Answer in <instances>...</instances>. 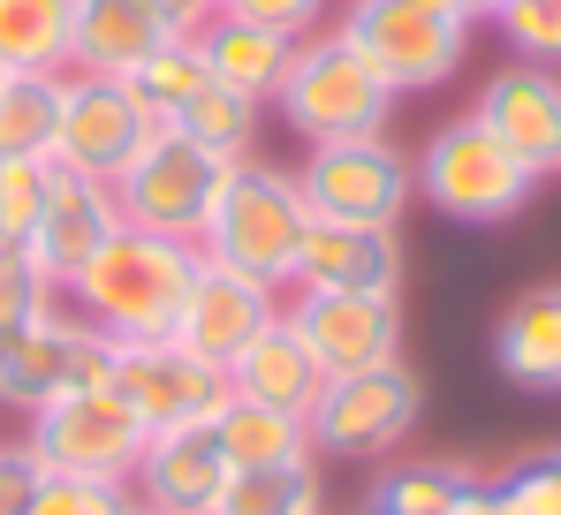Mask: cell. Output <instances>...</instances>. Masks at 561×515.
Masks as SVG:
<instances>
[{"instance_id": "1", "label": "cell", "mask_w": 561, "mask_h": 515, "mask_svg": "<svg viewBox=\"0 0 561 515\" xmlns=\"http://www.w3.org/2000/svg\"><path fill=\"white\" fill-rule=\"evenodd\" d=\"M197 243H175V236H152V228H114L106 251L69 281V311L92 319L106 342H175L190 304V281H197Z\"/></svg>"}, {"instance_id": "2", "label": "cell", "mask_w": 561, "mask_h": 515, "mask_svg": "<svg viewBox=\"0 0 561 515\" xmlns=\"http://www.w3.org/2000/svg\"><path fill=\"white\" fill-rule=\"evenodd\" d=\"M304 228H311V205L296 190V168H274V160L251 152V160H236L228 182H220V197H213V213L197 228V258L288 296Z\"/></svg>"}, {"instance_id": "3", "label": "cell", "mask_w": 561, "mask_h": 515, "mask_svg": "<svg viewBox=\"0 0 561 515\" xmlns=\"http://www.w3.org/2000/svg\"><path fill=\"white\" fill-rule=\"evenodd\" d=\"M410 168H417V197H425L440 220H456V228H508V220L539 197V174L524 168L478 114L440 122V129L410 152Z\"/></svg>"}, {"instance_id": "4", "label": "cell", "mask_w": 561, "mask_h": 515, "mask_svg": "<svg viewBox=\"0 0 561 515\" xmlns=\"http://www.w3.org/2000/svg\"><path fill=\"white\" fill-rule=\"evenodd\" d=\"M334 31L373 61L394 99L410 91H440L470 61V15L463 0H342Z\"/></svg>"}, {"instance_id": "5", "label": "cell", "mask_w": 561, "mask_h": 515, "mask_svg": "<svg viewBox=\"0 0 561 515\" xmlns=\"http://www.w3.org/2000/svg\"><path fill=\"white\" fill-rule=\"evenodd\" d=\"M274 106L304 145H334V137H379L387 114H394V91H387V77L327 23V31L296 38Z\"/></svg>"}, {"instance_id": "6", "label": "cell", "mask_w": 561, "mask_h": 515, "mask_svg": "<svg viewBox=\"0 0 561 515\" xmlns=\"http://www.w3.org/2000/svg\"><path fill=\"white\" fill-rule=\"evenodd\" d=\"M311 455H342V462H387L402 455L425 425V379L394 356L373 371H342L319 387V402L304 410Z\"/></svg>"}, {"instance_id": "7", "label": "cell", "mask_w": 561, "mask_h": 515, "mask_svg": "<svg viewBox=\"0 0 561 515\" xmlns=\"http://www.w3.org/2000/svg\"><path fill=\"white\" fill-rule=\"evenodd\" d=\"M296 190H304L311 220L402 228V213L417 205V168H410V152L387 129L379 137H334V145H304Z\"/></svg>"}, {"instance_id": "8", "label": "cell", "mask_w": 561, "mask_h": 515, "mask_svg": "<svg viewBox=\"0 0 561 515\" xmlns=\"http://www.w3.org/2000/svg\"><path fill=\"white\" fill-rule=\"evenodd\" d=\"M106 371H114V342L69 304H54L46 319L0 334V410L38 417L46 402H61L77 387H106Z\"/></svg>"}, {"instance_id": "9", "label": "cell", "mask_w": 561, "mask_h": 515, "mask_svg": "<svg viewBox=\"0 0 561 515\" xmlns=\"http://www.w3.org/2000/svg\"><path fill=\"white\" fill-rule=\"evenodd\" d=\"M236 160H213L205 145H190L183 129H152L145 152L114 174V197H122V220L129 228H152V236H175V243H197L220 182H228Z\"/></svg>"}, {"instance_id": "10", "label": "cell", "mask_w": 561, "mask_h": 515, "mask_svg": "<svg viewBox=\"0 0 561 515\" xmlns=\"http://www.w3.org/2000/svg\"><path fill=\"white\" fill-rule=\"evenodd\" d=\"M106 387L145 425V439L152 432H183V425H213L220 402H228V371H213L183 342H114Z\"/></svg>"}, {"instance_id": "11", "label": "cell", "mask_w": 561, "mask_h": 515, "mask_svg": "<svg viewBox=\"0 0 561 515\" xmlns=\"http://www.w3.org/2000/svg\"><path fill=\"white\" fill-rule=\"evenodd\" d=\"M23 439H31V455L46 462V470H61V478H122L129 485V470H137V455H145V425L114 402V387H77V394H61V402H46L38 417H23Z\"/></svg>"}, {"instance_id": "12", "label": "cell", "mask_w": 561, "mask_h": 515, "mask_svg": "<svg viewBox=\"0 0 561 515\" xmlns=\"http://www.w3.org/2000/svg\"><path fill=\"white\" fill-rule=\"evenodd\" d=\"M152 129H160V122H152V106L122 84V77H84V69H69V77H61L54 168H77V174L114 182V174L145 152V137H152Z\"/></svg>"}, {"instance_id": "13", "label": "cell", "mask_w": 561, "mask_h": 515, "mask_svg": "<svg viewBox=\"0 0 561 515\" xmlns=\"http://www.w3.org/2000/svg\"><path fill=\"white\" fill-rule=\"evenodd\" d=\"M280 319L296 327V342L311 348V364L327 379L342 371H373L402 356V296H327V288H288Z\"/></svg>"}, {"instance_id": "14", "label": "cell", "mask_w": 561, "mask_h": 515, "mask_svg": "<svg viewBox=\"0 0 561 515\" xmlns=\"http://www.w3.org/2000/svg\"><path fill=\"white\" fill-rule=\"evenodd\" d=\"M470 114L539 174V182L561 174V69H547V61H508V69H493V77L478 84Z\"/></svg>"}, {"instance_id": "15", "label": "cell", "mask_w": 561, "mask_h": 515, "mask_svg": "<svg viewBox=\"0 0 561 515\" xmlns=\"http://www.w3.org/2000/svg\"><path fill=\"white\" fill-rule=\"evenodd\" d=\"M236 462L228 447L213 439V425H183V432H152L137 470H129V501L168 515H220V493H228Z\"/></svg>"}, {"instance_id": "16", "label": "cell", "mask_w": 561, "mask_h": 515, "mask_svg": "<svg viewBox=\"0 0 561 515\" xmlns=\"http://www.w3.org/2000/svg\"><path fill=\"white\" fill-rule=\"evenodd\" d=\"M402 228H350V220H311L296 243L288 288H327V296H402Z\"/></svg>"}, {"instance_id": "17", "label": "cell", "mask_w": 561, "mask_h": 515, "mask_svg": "<svg viewBox=\"0 0 561 515\" xmlns=\"http://www.w3.org/2000/svg\"><path fill=\"white\" fill-rule=\"evenodd\" d=\"M274 319H280V288H259V281H243V273H228V265H197L175 342H183L190 356H205L213 371H228Z\"/></svg>"}, {"instance_id": "18", "label": "cell", "mask_w": 561, "mask_h": 515, "mask_svg": "<svg viewBox=\"0 0 561 515\" xmlns=\"http://www.w3.org/2000/svg\"><path fill=\"white\" fill-rule=\"evenodd\" d=\"M114 228H122L114 182L77 174V168H54V182H46V213H38V228H31V251H38V265L61 281V296H69V281L106 251Z\"/></svg>"}, {"instance_id": "19", "label": "cell", "mask_w": 561, "mask_h": 515, "mask_svg": "<svg viewBox=\"0 0 561 515\" xmlns=\"http://www.w3.org/2000/svg\"><path fill=\"white\" fill-rule=\"evenodd\" d=\"M493 371L524 394H561V281H539L501 304L493 319Z\"/></svg>"}, {"instance_id": "20", "label": "cell", "mask_w": 561, "mask_h": 515, "mask_svg": "<svg viewBox=\"0 0 561 515\" xmlns=\"http://www.w3.org/2000/svg\"><path fill=\"white\" fill-rule=\"evenodd\" d=\"M175 31L160 23L152 0H77V15H69V69H84V77H129Z\"/></svg>"}, {"instance_id": "21", "label": "cell", "mask_w": 561, "mask_h": 515, "mask_svg": "<svg viewBox=\"0 0 561 515\" xmlns=\"http://www.w3.org/2000/svg\"><path fill=\"white\" fill-rule=\"evenodd\" d=\"M190 46H197V61H205V77H213V84L243 91L251 106H274L280 77H288V54H296V38H288V31L236 23V15H213Z\"/></svg>"}, {"instance_id": "22", "label": "cell", "mask_w": 561, "mask_h": 515, "mask_svg": "<svg viewBox=\"0 0 561 515\" xmlns=\"http://www.w3.org/2000/svg\"><path fill=\"white\" fill-rule=\"evenodd\" d=\"M319 387H327V371L311 364V348L296 342V327H288V319H274L259 342L228 364V394L266 402V410H288V417H304V410L319 402Z\"/></svg>"}, {"instance_id": "23", "label": "cell", "mask_w": 561, "mask_h": 515, "mask_svg": "<svg viewBox=\"0 0 561 515\" xmlns=\"http://www.w3.org/2000/svg\"><path fill=\"white\" fill-rule=\"evenodd\" d=\"M470 478H478V462L463 455H387L365 493V515H440Z\"/></svg>"}, {"instance_id": "24", "label": "cell", "mask_w": 561, "mask_h": 515, "mask_svg": "<svg viewBox=\"0 0 561 515\" xmlns=\"http://www.w3.org/2000/svg\"><path fill=\"white\" fill-rule=\"evenodd\" d=\"M61 77H69V69H61ZM61 77H54V69H8V77H0V160H54Z\"/></svg>"}, {"instance_id": "25", "label": "cell", "mask_w": 561, "mask_h": 515, "mask_svg": "<svg viewBox=\"0 0 561 515\" xmlns=\"http://www.w3.org/2000/svg\"><path fill=\"white\" fill-rule=\"evenodd\" d=\"M213 439L228 447V462H236V470H266V462H304V455H311V425H304V417L266 410V402H243V394H228V402H220Z\"/></svg>"}, {"instance_id": "26", "label": "cell", "mask_w": 561, "mask_h": 515, "mask_svg": "<svg viewBox=\"0 0 561 515\" xmlns=\"http://www.w3.org/2000/svg\"><path fill=\"white\" fill-rule=\"evenodd\" d=\"M259 114H266V106H251L243 91H228V84L205 77L160 129H183L190 145H205L213 160H251V152H259Z\"/></svg>"}, {"instance_id": "27", "label": "cell", "mask_w": 561, "mask_h": 515, "mask_svg": "<svg viewBox=\"0 0 561 515\" xmlns=\"http://www.w3.org/2000/svg\"><path fill=\"white\" fill-rule=\"evenodd\" d=\"M220 515H327V485H319V455L304 462H266V470H236Z\"/></svg>"}, {"instance_id": "28", "label": "cell", "mask_w": 561, "mask_h": 515, "mask_svg": "<svg viewBox=\"0 0 561 515\" xmlns=\"http://www.w3.org/2000/svg\"><path fill=\"white\" fill-rule=\"evenodd\" d=\"M77 0H0V69H69Z\"/></svg>"}, {"instance_id": "29", "label": "cell", "mask_w": 561, "mask_h": 515, "mask_svg": "<svg viewBox=\"0 0 561 515\" xmlns=\"http://www.w3.org/2000/svg\"><path fill=\"white\" fill-rule=\"evenodd\" d=\"M122 84H129L137 99H145V106H152V122H168V114L183 106L190 91L205 84V61H197V46H190V38H168V46H152V54H145V61H137Z\"/></svg>"}, {"instance_id": "30", "label": "cell", "mask_w": 561, "mask_h": 515, "mask_svg": "<svg viewBox=\"0 0 561 515\" xmlns=\"http://www.w3.org/2000/svg\"><path fill=\"white\" fill-rule=\"evenodd\" d=\"M54 304H61V281L38 265V251L31 243H0V334L46 319Z\"/></svg>"}, {"instance_id": "31", "label": "cell", "mask_w": 561, "mask_h": 515, "mask_svg": "<svg viewBox=\"0 0 561 515\" xmlns=\"http://www.w3.org/2000/svg\"><path fill=\"white\" fill-rule=\"evenodd\" d=\"M46 182H54V160H0V243H31L46 213Z\"/></svg>"}, {"instance_id": "32", "label": "cell", "mask_w": 561, "mask_h": 515, "mask_svg": "<svg viewBox=\"0 0 561 515\" xmlns=\"http://www.w3.org/2000/svg\"><path fill=\"white\" fill-rule=\"evenodd\" d=\"M493 31L508 38L516 61H547V69H561V0H508V8L493 15Z\"/></svg>"}, {"instance_id": "33", "label": "cell", "mask_w": 561, "mask_h": 515, "mask_svg": "<svg viewBox=\"0 0 561 515\" xmlns=\"http://www.w3.org/2000/svg\"><path fill=\"white\" fill-rule=\"evenodd\" d=\"M493 493H501V508L508 515H561V455H524V462H508L501 478H493Z\"/></svg>"}, {"instance_id": "34", "label": "cell", "mask_w": 561, "mask_h": 515, "mask_svg": "<svg viewBox=\"0 0 561 515\" xmlns=\"http://www.w3.org/2000/svg\"><path fill=\"white\" fill-rule=\"evenodd\" d=\"M122 508H129L122 478H61V470H46V485L31 501V515H122Z\"/></svg>"}, {"instance_id": "35", "label": "cell", "mask_w": 561, "mask_h": 515, "mask_svg": "<svg viewBox=\"0 0 561 515\" xmlns=\"http://www.w3.org/2000/svg\"><path fill=\"white\" fill-rule=\"evenodd\" d=\"M220 15H236V23H266V31H288V38L327 31V0H220Z\"/></svg>"}, {"instance_id": "36", "label": "cell", "mask_w": 561, "mask_h": 515, "mask_svg": "<svg viewBox=\"0 0 561 515\" xmlns=\"http://www.w3.org/2000/svg\"><path fill=\"white\" fill-rule=\"evenodd\" d=\"M46 485V462L31 455V439H0V515H31Z\"/></svg>"}, {"instance_id": "37", "label": "cell", "mask_w": 561, "mask_h": 515, "mask_svg": "<svg viewBox=\"0 0 561 515\" xmlns=\"http://www.w3.org/2000/svg\"><path fill=\"white\" fill-rule=\"evenodd\" d=\"M152 8H160V23H168L175 38H197V31L220 15V0H152Z\"/></svg>"}, {"instance_id": "38", "label": "cell", "mask_w": 561, "mask_h": 515, "mask_svg": "<svg viewBox=\"0 0 561 515\" xmlns=\"http://www.w3.org/2000/svg\"><path fill=\"white\" fill-rule=\"evenodd\" d=\"M440 515H508V508H501V493H493V478L478 470V478H470V485H463V493H456V501H448Z\"/></svg>"}, {"instance_id": "39", "label": "cell", "mask_w": 561, "mask_h": 515, "mask_svg": "<svg viewBox=\"0 0 561 515\" xmlns=\"http://www.w3.org/2000/svg\"><path fill=\"white\" fill-rule=\"evenodd\" d=\"M470 15H478V23H493V15H501V8H508V0H463Z\"/></svg>"}, {"instance_id": "40", "label": "cell", "mask_w": 561, "mask_h": 515, "mask_svg": "<svg viewBox=\"0 0 561 515\" xmlns=\"http://www.w3.org/2000/svg\"><path fill=\"white\" fill-rule=\"evenodd\" d=\"M122 515H168V508H145V501H129V508H122Z\"/></svg>"}, {"instance_id": "41", "label": "cell", "mask_w": 561, "mask_h": 515, "mask_svg": "<svg viewBox=\"0 0 561 515\" xmlns=\"http://www.w3.org/2000/svg\"><path fill=\"white\" fill-rule=\"evenodd\" d=\"M0 77H8V69H0Z\"/></svg>"}, {"instance_id": "42", "label": "cell", "mask_w": 561, "mask_h": 515, "mask_svg": "<svg viewBox=\"0 0 561 515\" xmlns=\"http://www.w3.org/2000/svg\"><path fill=\"white\" fill-rule=\"evenodd\" d=\"M554 455H561V447H554Z\"/></svg>"}]
</instances>
